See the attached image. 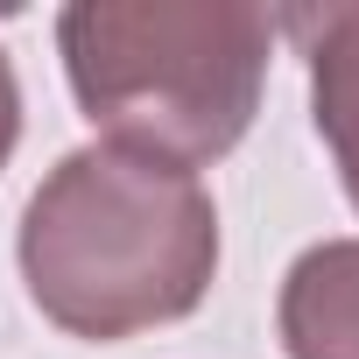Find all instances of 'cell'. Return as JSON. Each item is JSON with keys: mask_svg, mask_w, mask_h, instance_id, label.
<instances>
[{"mask_svg": "<svg viewBox=\"0 0 359 359\" xmlns=\"http://www.w3.org/2000/svg\"><path fill=\"white\" fill-rule=\"evenodd\" d=\"M282 36L303 43L310 57V106H317V134L338 155V176L359 205V8H296L275 22Z\"/></svg>", "mask_w": 359, "mask_h": 359, "instance_id": "3", "label": "cell"}, {"mask_svg": "<svg viewBox=\"0 0 359 359\" xmlns=\"http://www.w3.org/2000/svg\"><path fill=\"white\" fill-rule=\"evenodd\" d=\"M275 22L261 8H176V0H85L64 8L57 43L78 106L141 155L176 169L219 162L268 78Z\"/></svg>", "mask_w": 359, "mask_h": 359, "instance_id": "2", "label": "cell"}, {"mask_svg": "<svg viewBox=\"0 0 359 359\" xmlns=\"http://www.w3.org/2000/svg\"><path fill=\"white\" fill-rule=\"evenodd\" d=\"M15 134H22V92H15L8 50H0V169H8V155H15Z\"/></svg>", "mask_w": 359, "mask_h": 359, "instance_id": "5", "label": "cell"}, {"mask_svg": "<svg viewBox=\"0 0 359 359\" xmlns=\"http://www.w3.org/2000/svg\"><path fill=\"white\" fill-rule=\"evenodd\" d=\"M219 268V212L191 169L92 141L22 212V275L71 338H134L191 317Z\"/></svg>", "mask_w": 359, "mask_h": 359, "instance_id": "1", "label": "cell"}, {"mask_svg": "<svg viewBox=\"0 0 359 359\" xmlns=\"http://www.w3.org/2000/svg\"><path fill=\"white\" fill-rule=\"evenodd\" d=\"M289 359H359V240L310 247L282 282Z\"/></svg>", "mask_w": 359, "mask_h": 359, "instance_id": "4", "label": "cell"}]
</instances>
